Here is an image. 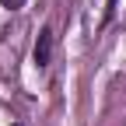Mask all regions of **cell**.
Returning a JSON list of instances; mask_svg holds the SVG:
<instances>
[{"mask_svg": "<svg viewBox=\"0 0 126 126\" xmlns=\"http://www.w3.org/2000/svg\"><path fill=\"white\" fill-rule=\"evenodd\" d=\"M0 4H4V7H21L25 0H0Z\"/></svg>", "mask_w": 126, "mask_h": 126, "instance_id": "7a4b0ae2", "label": "cell"}, {"mask_svg": "<svg viewBox=\"0 0 126 126\" xmlns=\"http://www.w3.org/2000/svg\"><path fill=\"white\" fill-rule=\"evenodd\" d=\"M14 126H18V123H14Z\"/></svg>", "mask_w": 126, "mask_h": 126, "instance_id": "3957f363", "label": "cell"}, {"mask_svg": "<svg viewBox=\"0 0 126 126\" xmlns=\"http://www.w3.org/2000/svg\"><path fill=\"white\" fill-rule=\"evenodd\" d=\"M49 53H53V32L42 28V32H39V42H35V63H39V67L49 63Z\"/></svg>", "mask_w": 126, "mask_h": 126, "instance_id": "6da1fadb", "label": "cell"}]
</instances>
